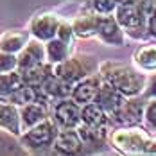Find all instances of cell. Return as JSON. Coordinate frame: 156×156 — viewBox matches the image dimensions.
<instances>
[{
  "label": "cell",
  "mask_w": 156,
  "mask_h": 156,
  "mask_svg": "<svg viewBox=\"0 0 156 156\" xmlns=\"http://www.w3.org/2000/svg\"><path fill=\"white\" fill-rule=\"evenodd\" d=\"M147 32H149L151 38L156 40V7H154V11L151 13L149 20H147Z\"/></svg>",
  "instance_id": "28"
},
{
  "label": "cell",
  "mask_w": 156,
  "mask_h": 156,
  "mask_svg": "<svg viewBox=\"0 0 156 156\" xmlns=\"http://www.w3.org/2000/svg\"><path fill=\"white\" fill-rule=\"evenodd\" d=\"M59 16L54 15V13H41V15H36L31 20V25H29V32L36 40L40 41H45L56 38L58 36V29H59Z\"/></svg>",
  "instance_id": "7"
},
{
  "label": "cell",
  "mask_w": 156,
  "mask_h": 156,
  "mask_svg": "<svg viewBox=\"0 0 156 156\" xmlns=\"http://www.w3.org/2000/svg\"><path fill=\"white\" fill-rule=\"evenodd\" d=\"M47 47V59L52 65H58V63H63L65 59H68V50H70V45L66 41L59 40L58 36L48 40L45 43Z\"/></svg>",
  "instance_id": "22"
},
{
  "label": "cell",
  "mask_w": 156,
  "mask_h": 156,
  "mask_svg": "<svg viewBox=\"0 0 156 156\" xmlns=\"http://www.w3.org/2000/svg\"><path fill=\"white\" fill-rule=\"evenodd\" d=\"M99 74L102 76L104 81H108L109 84H113L120 94L126 97H136L144 94L147 77L140 74L138 70H133L131 66L122 65V63L115 61H104L99 65Z\"/></svg>",
  "instance_id": "1"
},
{
  "label": "cell",
  "mask_w": 156,
  "mask_h": 156,
  "mask_svg": "<svg viewBox=\"0 0 156 156\" xmlns=\"http://www.w3.org/2000/svg\"><path fill=\"white\" fill-rule=\"evenodd\" d=\"M41 90H43V94L47 95L48 99H66V97H72L74 83H70V81H66V79L52 74V76L43 83Z\"/></svg>",
  "instance_id": "14"
},
{
  "label": "cell",
  "mask_w": 156,
  "mask_h": 156,
  "mask_svg": "<svg viewBox=\"0 0 156 156\" xmlns=\"http://www.w3.org/2000/svg\"><path fill=\"white\" fill-rule=\"evenodd\" d=\"M95 70H97V63L94 61V58L84 56V54L68 58L63 63L54 65V74L66 79V81H70V83H74V84L81 79H84L86 76L95 74Z\"/></svg>",
  "instance_id": "4"
},
{
  "label": "cell",
  "mask_w": 156,
  "mask_h": 156,
  "mask_svg": "<svg viewBox=\"0 0 156 156\" xmlns=\"http://www.w3.org/2000/svg\"><path fill=\"white\" fill-rule=\"evenodd\" d=\"M54 149L56 153L61 154H76L83 149V140L74 129H63L58 133V138L54 142Z\"/></svg>",
  "instance_id": "15"
},
{
  "label": "cell",
  "mask_w": 156,
  "mask_h": 156,
  "mask_svg": "<svg viewBox=\"0 0 156 156\" xmlns=\"http://www.w3.org/2000/svg\"><path fill=\"white\" fill-rule=\"evenodd\" d=\"M144 122L149 129L156 131V99H149L144 111Z\"/></svg>",
  "instance_id": "25"
},
{
  "label": "cell",
  "mask_w": 156,
  "mask_h": 156,
  "mask_svg": "<svg viewBox=\"0 0 156 156\" xmlns=\"http://www.w3.org/2000/svg\"><path fill=\"white\" fill-rule=\"evenodd\" d=\"M29 32L22 31V29H9V31L0 34V50L4 52H13L18 54L29 43Z\"/></svg>",
  "instance_id": "13"
},
{
  "label": "cell",
  "mask_w": 156,
  "mask_h": 156,
  "mask_svg": "<svg viewBox=\"0 0 156 156\" xmlns=\"http://www.w3.org/2000/svg\"><path fill=\"white\" fill-rule=\"evenodd\" d=\"M102 76L101 74H90L86 76L84 79L77 81L74 84V90H72V99L79 102L81 106L83 104H88V102H94L95 101V95L99 92L101 84H102Z\"/></svg>",
  "instance_id": "10"
},
{
  "label": "cell",
  "mask_w": 156,
  "mask_h": 156,
  "mask_svg": "<svg viewBox=\"0 0 156 156\" xmlns=\"http://www.w3.org/2000/svg\"><path fill=\"white\" fill-rule=\"evenodd\" d=\"M0 129L15 136H20L23 133L18 104L11 101H0Z\"/></svg>",
  "instance_id": "11"
},
{
  "label": "cell",
  "mask_w": 156,
  "mask_h": 156,
  "mask_svg": "<svg viewBox=\"0 0 156 156\" xmlns=\"http://www.w3.org/2000/svg\"><path fill=\"white\" fill-rule=\"evenodd\" d=\"M81 119H83V124L102 129V126L108 120V113L97 102H88V104H83L81 108Z\"/></svg>",
  "instance_id": "19"
},
{
  "label": "cell",
  "mask_w": 156,
  "mask_h": 156,
  "mask_svg": "<svg viewBox=\"0 0 156 156\" xmlns=\"http://www.w3.org/2000/svg\"><path fill=\"white\" fill-rule=\"evenodd\" d=\"M81 104L76 102L74 99L70 101L66 99H59V102L54 106V120L56 124L63 127V129H77L83 119H81Z\"/></svg>",
  "instance_id": "6"
},
{
  "label": "cell",
  "mask_w": 156,
  "mask_h": 156,
  "mask_svg": "<svg viewBox=\"0 0 156 156\" xmlns=\"http://www.w3.org/2000/svg\"><path fill=\"white\" fill-rule=\"evenodd\" d=\"M99 22H101V15L88 11V13L76 16V20L72 22V27H74V32L77 38H90V36L97 34Z\"/></svg>",
  "instance_id": "16"
},
{
  "label": "cell",
  "mask_w": 156,
  "mask_h": 156,
  "mask_svg": "<svg viewBox=\"0 0 156 156\" xmlns=\"http://www.w3.org/2000/svg\"><path fill=\"white\" fill-rule=\"evenodd\" d=\"M144 95H145L147 99H156V72L151 77H147V84H145Z\"/></svg>",
  "instance_id": "27"
},
{
  "label": "cell",
  "mask_w": 156,
  "mask_h": 156,
  "mask_svg": "<svg viewBox=\"0 0 156 156\" xmlns=\"http://www.w3.org/2000/svg\"><path fill=\"white\" fill-rule=\"evenodd\" d=\"M135 63L145 72L156 70V43H147L136 48L135 52Z\"/></svg>",
  "instance_id": "21"
},
{
  "label": "cell",
  "mask_w": 156,
  "mask_h": 156,
  "mask_svg": "<svg viewBox=\"0 0 156 156\" xmlns=\"http://www.w3.org/2000/svg\"><path fill=\"white\" fill-rule=\"evenodd\" d=\"M18 70V54L0 50V74Z\"/></svg>",
  "instance_id": "24"
},
{
  "label": "cell",
  "mask_w": 156,
  "mask_h": 156,
  "mask_svg": "<svg viewBox=\"0 0 156 156\" xmlns=\"http://www.w3.org/2000/svg\"><path fill=\"white\" fill-rule=\"evenodd\" d=\"M22 84H23V76L20 70L0 74V101H7V97L15 94Z\"/></svg>",
  "instance_id": "20"
},
{
  "label": "cell",
  "mask_w": 156,
  "mask_h": 156,
  "mask_svg": "<svg viewBox=\"0 0 156 156\" xmlns=\"http://www.w3.org/2000/svg\"><path fill=\"white\" fill-rule=\"evenodd\" d=\"M97 36H99V40L104 41L106 45L120 47V45H124L126 31H124V27L119 23V20H117L115 16L101 15L99 29H97Z\"/></svg>",
  "instance_id": "8"
},
{
  "label": "cell",
  "mask_w": 156,
  "mask_h": 156,
  "mask_svg": "<svg viewBox=\"0 0 156 156\" xmlns=\"http://www.w3.org/2000/svg\"><path fill=\"white\" fill-rule=\"evenodd\" d=\"M43 43L45 41H40L34 38L32 41L27 43V47L22 52H18V70L20 72H25L32 68L34 65H40L47 59V47Z\"/></svg>",
  "instance_id": "12"
},
{
  "label": "cell",
  "mask_w": 156,
  "mask_h": 156,
  "mask_svg": "<svg viewBox=\"0 0 156 156\" xmlns=\"http://www.w3.org/2000/svg\"><path fill=\"white\" fill-rule=\"evenodd\" d=\"M74 36H76V32H74L72 23H68V22H61V23H59V29H58V38L63 40V41H66L68 45H72Z\"/></svg>",
  "instance_id": "26"
},
{
  "label": "cell",
  "mask_w": 156,
  "mask_h": 156,
  "mask_svg": "<svg viewBox=\"0 0 156 156\" xmlns=\"http://www.w3.org/2000/svg\"><path fill=\"white\" fill-rule=\"evenodd\" d=\"M86 9L94 11L97 15H113L119 7L117 0H84Z\"/></svg>",
  "instance_id": "23"
},
{
  "label": "cell",
  "mask_w": 156,
  "mask_h": 156,
  "mask_svg": "<svg viewBox=\"0 0 156 156\" xmlns=\"http://www.w3.org/2000/svg\"><path fill=\"white\" fill-rule=\"evenodd\" d=\"M58 124L56 120H50V119H45L41 120L40 124L29 127L27 131H23L20 135V140H22V145L25 149H29L32 153H38V151H43L50 145H54V142L58 138Z\"/></svg>",
  "instance_id": "2"
},
{
  "label": "cell",
  "mask_w": 156,
  "mask_h": 156,
  "mask_svg": "<svg viewBox=\"0 0 156 156\" xmlns=\"http://www.w3.org/2000/svg\"><path fill=\"white\" fill-rule=\"evenodd\" d=\"M126 97L124 94H120L113 84H109L108 81H102V84H101V88H99V92L95 95V101L101 108L104 109L106 113H108V117H111L113 113H117L119 109L122 108V104L126 102Z\"/></svg>",
  "instance_id": "9"
},
{
  "label": "cell",
  "mask_w": 156,
  "mask_h": 156,
  "mask_svg": "<svg viewBox=\"0 0 156 156\" xmlns=\"http://www.w3.org/2000/svg\"><path fill=\"white\" fill-rule=\"evenodd\" d=\"M145 104L147 101L136 97H127L122 108L117 113H113L109 117V120H113L119 126H138L144 120V111H145Z\"/></svg>",
  "instance_id": "5"
},
{
  "label": "cell",
  "mask_w": 156,
  "mask_h": 156,
  "mask_svg": "<svg viewBox=\"0 0 156 156\" xmlns=\"http://www.w3.org/2000/svg\"><path fill=\"white\" fill-rule=\"evenodd\" d=\"M144 154H156V136H151V138H149Z\"/></svg>",
  "instance_id": "29"
},
{
  "label": "cell",
  "mask_w": 156,
  "mask_h": 156,
  "mask_svg": "<svg viewBox=\"0 0 156 156\" xmlns=\"http://www.w3.org/2000/svg\"><path fill=\"white\" fill-rule=\"evenodd\" d=\"M119 4H129V2H133V0H117Z\"/></svg>",
  "instance_id": "30"
},
{
  "label": "cell",
  "mask_w": 156,
  "mask_h": 156,
  "mask_svg": "<svg viewBox=\"0 0 156 156\" xmlns=\"http://www.w3.org/2000/svg\"><path fill=\"white\" fill-rule=\"evenodd\" d=\"M149 138L151 136L147 135V131L136 126H122L120 129L111 133L113 147L126 154H144Z\"/></svg>",
  "instance_id": "3"
},
{
  "label": "cell",
  "mask_w": 156,
  "mask_h": 156,
  "mask_svg": "<svg viewBox=\"0 0 156 156\" xmlns=\"http://www.w3.org/2000/svg\"><path fill=\"white\" fill-rule=\"evenodd\" d=\"M20 117H22L23 131H27L29 127L40 124L41 120H45L47 119V111H45L41 102H29V104L20 106Z\"/></svg>",
  "instance_id": "18"
},
{
  "label": "cell",
  "mask_w": 156,
  "mask_h": 156,
  "mask_svg": "<svg viewBox=\"0 0 156 156\" xmlns=\"http://www.w3.org/2000/svg\"><path fill=\"white\" fill-rule=\"evenodd\" d=\"M54 74V65L48 61V63H40V65H34L32 68L22 72L23 76V83L29 84V86H34V88H41L43 83L47 81L50 76Z\"/></svg>",
  "instance_id": "17"
}]
</instances>
